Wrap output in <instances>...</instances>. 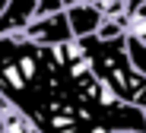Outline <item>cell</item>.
<instances>
[{
	"mask_svg": "<svg viewBox=\"0 0 146 133\" xmlns=\"http://www.w3.org/2000/svg\"><path fill=\"white\" fill-rule=\"evenodd\" d=\"M80 48H83V54L92 64V73L99 76L121 101L146 111V79L133 70V64L127 57V48H124V38L89 35V38H80Z\"/></svg>",
	"mask_w": 146,
	"mask_h": 133,
	"instance_id": "6da1fadb",
	"label": "cell"
},
{
	"mask_svg": "<svg viewBox=\"0 0 146 133\" xmlns=\"http://www.w3.org/2000/svg\"><path fill=\"white\" fill-rule=\"evenodd\" d=\"M26 35L32 44H41V48H57V44H67L73 41V32H70V22H67V13H51V16H35L29 25H26Z\"/></svg>",
	"mask_w": 146,
	"mask_h": 133,
	"instance_id": "7a4b0ae2",
	"label": "cell"
},
{
	"mask_svg": "<svg viewBox=\"0 0 146 133\" xmlns=\"http://www.w3.org/2000/svg\"><path fill=\"white\" fill-rule=\"evenodd\" d=\"M67 22H70L73 38L80 41V38H89V35L99 32V25L105 22V16H102L99 7H92V3H86V0H80V3H73V7L67 10Z\"/></svg>",
	"mask_w": 146,
	"mask_h": 133,
	"instance_id": "3957f363",
	"label": "cell"
},
{
	"mask_svg": "<svg viewBox=\"0 0 146 133\" xmlns=\"http://www.w3.org/2000/svg\"><path fill=\"white\" fill-rule=\"evenodd\" d=\"M38 0H10L0 13V35H19L26 32V25L35 19Z\"/></svg>",
	"mask_w": 146,
	"mask_h": 133,
	"instance_id": "277c9868",
	"label": "cell"
},
{
	"mask_svg": "<svg viewBox=\"0 0 146 133\" xmlns=\"http://www.w3.org/2000/svg\"><path fill=\"white\" fill-rule=\"evenodd\" d=\"M124 48H127V57H130L133 70L146 79V44L137 41V38H130V35H124Z\"/></svg>",
	"mask_w": 146,
	"mask_h": 133,
	"instance_id": "5b68a950",
	"label": "cell"
},
{
	"mask_svg": "<svg viewBox=\"0 0 146 133\" xmlns=\"http://www.w3.org/2000/svg\"><path fill=\"white\" fill-rule=\"evenodd\" d=\"M124 19H127V22H124V25H127V35L146 44V10H143V13H133V16H124Z\"/></svg>",
	"mask_w": 146,
	"mask_h": 133,
	"instance_id": "8992f818",
	"label": "cell"
},
{
	"mask_svg": "<svg viewBox=\"0 0 146 133\" xmlns=\"http://www.w3.org/2000/svg\"><path fill=\"white\" fill-rule=\"evenodd\" d=\"M73 3H80V0H38V10L35 16H51V13H67Z\"/></svg>",
	"mask_w": 146,
	"mask_h": 133,
	"instance_id": "52a82bcc",
	"label": "cell"
},
{
	"mask_svg": "<svg viewBox=\"0 0 146 133\" xmlns=\"http://www.w3.org/2000/svg\"><path fill=\"white\" fill-rule=\"evenodd\" d=\"M143 10H146V0H124V16H133Z\"/></svg>",
	"mask_w": 146,
	"mask_h": 133,
	"instance_id": "ba28073f",
	"label": "cell"
},
{
	"mask_svg": "<svg viewBox=\"0 0 146 133\" xmlns=\"http://www.w3.org/2000/svg\"><path fill=\"white\" fill-rule=\"evenodd\" d=\"M3 108H7V105H3ZM3 108H0V111H3Z\"/></svg>",
	"mask_w": 146,
	"mask_h": 133,
	"instance_id": "9c48e42d",
	"label": "cell"
}]
</instances>
